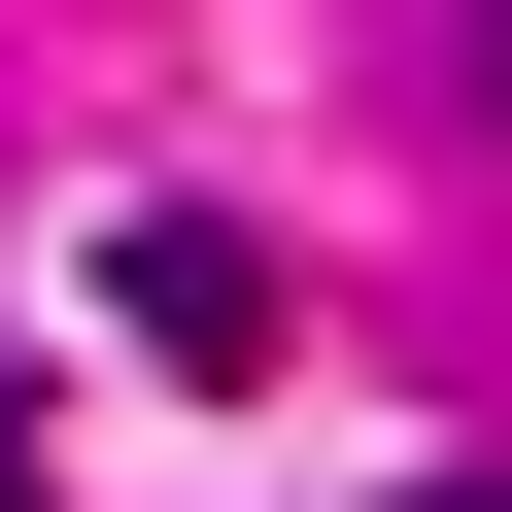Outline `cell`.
<instances>
[{
    "label": "cell",
    "mask_w": 512,
    "mask_h": 512,
    "mask_svg": "<svg viewBox=\"0 0 512 512\" xmlns=\"http://www.w3.org/2000/svg\"><path fill=\"white\" fill-rule=\"evenodd\" d=\"M103 308H137L171 376H239V342H274V239H205V205H137V239H103Z\"/></svg>",
    "instance_id": "obj_1"
},
{
    "label": "cell",
    "mask_w": 512,
    "mask_h": 512,
    "mask_svg": "<svg viewBox=\"0 0 512 512\" xmlns=\"http://www.w3.org/2000/svg\"><path fill=\"white\" fill-rule=\"evenodd\" d=\"M478 69H512V0H478Z\"/></svg>",
    "instance_id": "obj_2"
}]
</instances>
